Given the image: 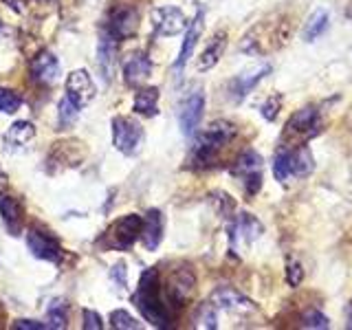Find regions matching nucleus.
Returning <instances> with one entry per match:
<instances>
[{
	"instance_id": "c9c22d12",
	"label": "nucleus",
	"mask_w": 352,
	"mask_h": 330,
	"mask_svg": "<svg viewBox=\"0 0 352 330\" xmlns=\"http://www.w3.org/2000/svg\"><path fill=\"white\" fill-rule=\"evenodd\" d=\"M110 275H113V282L119 286L121 291H124V289H126V264H124V262L115 264V267H113V273H110Z\"/></svg>"
},
{
	"instance_id": "c756f323",
	"label": "nucleus",
	"mask_w": 352,
	"mask_h": 330,
	"mask_svg": "<svg viewBox=\"0 0 352 330\" xmlns=\"http://www.w3.org/2000/svg\"><path fill=\"white\" fill-rule=\"evenodd\" d=\"M20 106H22V99L16 91H11V88H0V113H5V115L18 113Z\"/></svg>"
},
{
	"instance_id": "7c9ffc66",
	"label": "nucleus",
	"mask_w": 352,
	"mask_h": 330,
	"mask_svg": "<svg viewBox=\"0 0 352 330\" xmlns=\"http://www.w3.org/2000/svg\"><path fill=\"white\" fill-rule=\"evenodd\" d=\"M110 324H113V328H119V330H137L139 328L137 319L126 311H115L110 315Z\"/></svg>"
},
{
	"instance_id": "1a4fd4ad",
	"label": "nucleus",
	"mask_w": 352,
	"mask_h": 330,
	"mask_svg": "<svg viewBox=\"0 0 352 330\" xmlns=\"http://www.w3.org/2000/svg\"><path fill=\"white\" fill-rule=\"evenodd\" d=\"M29 69H31V80L42 86H51L58 82V77H60V62L55 60V55L49 51L38 53L36 58L31 60Z\"/></svg>"
},
{
	"instance_id": "e433bc0d",
	"label": "nucleus",
	"mask_w": 352,
	"mask_h": 330,
	"mask_svg": "<svg viewBox=\"0 0 352 330\" xmlns=\"http://www.w3.org/2000/svg\"><path fill=\"white\" fill-rule=\"evenodd\" d=\"M16 330H44L49 328L47 324H38V322H31V319H20V322L14 324Z\"/></svg>"
},
{
	"instance_id": "ddd939ff",
	"label": "nucleus",
	"mask_w": 352,
	"mask_h": 330,
	"mask_svg": "<svg viewBox=\"0 0 352 330\" xmlns=\"http://www.w3.org/2000/svg\"><path fill=\"white\" fill-rule=\"evenodd\" d=\"M139 27V16L132 7H119L113 18H110V36L115 40H128L137 33Z\"/></svg>"
},
{
	"instance_id": "5701e85b",
	"label": "nucleus",
	"mask_w": 352,
	"mask_h": 330,
	"mask_svg": "<svg viewBox=\"0 0 352 330\" xmlns=\"http://www.w3.org/2000/svg\"><path fill=\"white\" fill-rule=\"evenodd\" d=\"M33 137H36V128H33L31 121H16V124L9 126L5 141L14 148H25L29 141H33Z\"/></svg>"
},
{
	"instance_id": "6ab92c4d",
	"label": "nucleus",
	"mask_w": 352,
	"mask_h": 330,
	"mask_svg": "<svg viewBox=\"0 0 352 330\" xmlns=\"http://www.w3.org/2000/svg\"><path fill=\"white\" fill-rule=\"evenodd\" d=\"M227 47V33L225 31H218L216 36L212 38V42L207 44V49L203 51L201 60H198V71H209L220 62Z\"/></svg>"
},
{
	"instance_id": "f8f14e48",
	"label": "nucleus",
	"mask_w": 352,
	"mask_h": 330,
	"mask_svg": "<svg viewBox=\"0 0 352 330\" xmlns=\"http://www.w3.org/2000/svg\"><path fill=\"white\" fill-rule=\"evenodd\" d=\"M27 247L33 256L40 260L60 262L62 258V249L58 245V240H53L49 234H42V231H36V229H31L27 234Z\"/></svg>"
},
{
	"instance_id": "bb28decb",
	"label": "nucleus",
	"mask_w": 352,
	"mask_h": 330,
	"mask_svg": "<svg viewBox=\"0 0 352 330\" xmlns=\"http://www.w3.org/2000/svg\"><path fill=\"white\" fill-rule=\"evenodd\" d=\"M218 319H216V308L214 304H201L196 308V313H194V326L196 328H207V330H214L218 324Z\"/></svg>"
},
{
	"instance_id": "f03ea898",
	"label": "nucleus",
	"mask_w": 352,
	"mask_h": 330,
	"mask_svg": "<svg viewBox=\"0 0 352 330\" xmlns=\"http://www.w3.org/2000/svg\"><path fill=\"white\" fill-rule=\"evenodd\" d=\"M236 137V126L229 121H214L201 137H198L194 146V163L198 165H209L216 154L223 150L227 143Z\"/></svg>"
},
{
	"instance_id": "4be33fe9",
	"label": "nucleus",
	"mask_w": 352,
	"mask_h": 330,
	"mask_svg": "<svg viewBox=\"0 0 352 330\" xmlns=\"http://www.w3.org/2000/svg\"><path fill=\"white\" fill-rule=\"evenodd\" d=\"M135 113L154 117L159 113V88H141L135 95Z\"/></svg>"
},
{
	"instance_id": "0eeeda50",
	"label": "nucleus",
	"mask_w": 352,
	"mask_h": 330,
	"mask_svg": "<svg viewBox=\"0 0 352 330\" xmlns=\"http://www.w3.org/2000/svg\"><path fill=\"white\" fill-rule=\"evenodd\" d=\"M152 27L159 36H176L187 29V18L179 7H157L152 11Z\"/></svg>"
},
{
	"instance_id": "f257e3e1",
	"label": "nucleus",
	"mask_w": 352,
	"mask_h": 330,
	"mask_svg": "<svg viewBox=\"0 0 352 330\" xmlns=\"http://www.w3.org/2000/svg\"><path fill=\"white\" fill-rule=\"evenodd\" d=\"M135 304L141 311V315L148 319L152 326L165 328L170 324V313H168V304H165L161 289H159V271L157 269H148L141 275L137 293H135Z\"/></svg>"
},
{
	"instance_id": "2f4dec72",
	"label": "nucleus",
	"mask_w": 352,
	"mask_h": 330,
	"mask_svg": "<svg viewBox=\"0 0 352 330\" xmlns=\"http://www.w3.org/2000/svg\"><path fill=\"white\" fill-rule=\"evenodd\" d=\"M330 324H328V317L322 315L319 311H308L304 313L302 317V328H313V330H326Z\"/></svg>"
},
{
	"instance_id": "4468645a",
	"label": "nucleus",
	"mask_w": 352,
	"mask_h": 330,
	"mask_svg": "<svg viewBox=\"0 0 352 330\" xmlns=\"http://www.w3.org/2000/svg\"><path fill=\"white\" fill-rule=\"evenodd\" d=\"M194 275L190 269H181V271H176L170 282H168V291H165V300H170L174 302V306H181L187 297H190V293L194 291Z\"/></svg>"
},
{
	"instance_id": "72a5a7b5",
	"label": "nucleus",
	"mask_w": 352,
	"mask_h": 330,
	"mask_svg": "<svg viewBox=\"0 0 352 330\" xmlns=\"http://www.w3.org/2000/svg\"><path fill=\"white\" fill-rule=\"evenodd\" d=\"M280 108H282V97L280 95H271L267 102L262 104V117L267 121H273L275 117H278Z\"/></svg>"
},
{
	"instance_id": "dca6fc26",
	"label": "nucleus",
	"mask_w": 352,
	"mask_h": 330,
	"mask_svg": "<svg viewBox=\"0 0 352 330\" xmlns=\"http://www.w3.org/2000/svg\"><path fill=\"white\" fill-rule=\"evenodd\" d=\"M143 245H146L148 251H154L161 245V238H163V214L159 209H150L143 218V227H141V236Z\"/></svg>"
},
{
	"instance_id": "9d476101",
	"label": "nucleus",
	"mask_w": 352,
	"mask_h": 330,
	"mask_svg": "<svg viewBox=\"0 0 352 330\" xmlns=\"http://www.w3.org/2000/svg\"><path fill=\"white\" fill-rule=\"evenodd\" d=\"M262 223L258 218H253L251 214H240L234 225L229 229V238H231V245L238 247V245H251L253 240H258L262 236Z\"/></svg>"
},
{
	"instance_id": "39448f33",
	"label": "nucleus",
	"mask_w": 352,
	"mask_h": 330,
	"mask_svg": "<svg viewBox=\"0 0 352 330\" xmlns=\"http://www.w3.org/2000/svg\"><path fill=\"white\" fill-rule=\"evenodd\" d=\"M143 218L137 214H128L124 218H119L117 223L106 231V247L110 249H130L141 236Z\"/></svg>"
},
{
	"instance_id": "58836bf2",
	"label": "nucleus",
	"mask_w": 352,
	"mask_h": 330,
	"mask_svg": "<svg viewBox=\"0 0 352 330\" xmlns=\"http://www.w3.org/2000/svg\"><path fill=\"white\" fill-rule=\"evenodd\" d=\"M5 3H7L9 7H14V9L22 11V0H5Z\"/></svg>"
},
{
	"instance_id": "412c9836",
	"label": "nucleus",
	"mask_w": 352,
	"mask_h": 330,
	"mask_svg": "<svg viewBox=\"0 0 352 330\" xmlns=\"http://www.w3.org/2000/svg\"><path fill=\"white\" fill-rule=\"evenodd\" d=\"M269 71H271L269 66H262V69L253 71V73H249V75L245 73V75L236 77L234 84H231V93H234V97L238 99V102H240V99H245V97L253 91V88L258 86V82H260L262 77L267 75Z\"/></svg>"
},
{
	"instance_id": "aec40b11",
	"label": "nucleus",
	"mask_w": 352,
	"mask_h": 330,
	"mask_svg": "<svg viewBox=\"0 0 352 330\" xmlns=\"http://www.w3.org/2000/svg\"><path fill=\"white\" fill-rule=\"evenodd\" d=\"M115 53H117V47H115V38L113 36H104L102 40H99L97 66H99V71H102V75H104V82H110V77H113Z\"/></svg>"
},
{
	"instance_id": "9b49d317",
	"label": "nucleus",
	"mask_w": 352,
	"mask_h": 330,
	"mask_svg": "<svg viewBox=\"0 0 352 330\" xmlns=\"http://www.w3.org/2000/svg\"><path fill=\"white\" fill-rule=\"evenodd\" d=\"M212 304L223 308V311H231V313H249V311H256V306L245 297L240 291L231 289V286H220L212 293Z\"/></svg>"
},
{
	"instance_id": "20e7f679",
	"label": "nucleus",
	"mask_w": 352,
	"mask_h": 330,
	"mask_svg": "<svg viewBox=\"0 0 352 330\" xmlns=\"http://www.w3.org/2000/svg\"><path fill=\"white\" fill-rule=\"evenodd\" d=\"M113 143L121 154L132 157V154H137L141 150L143 128L130 117H115L113 119Z\"/></svg>"
},
{
	"instance_id": "6e6552de",
	"label": "nucleus",
	"mask_w": 352,
	"mask_h": 330,
	"mask_svg": "<svg viewBox=\"0 0 352 330\" xmlns=\"http://www.w3.org/2000/svg\"><path fill=\"white\" fill-rule=\"evenodd\" d=\"M203 110H205V95L203 91H194L192 95H187L181 104V110H179V124H181V130L183 135H194L198 124H201L203 119Z\"/></svg>"
},
{
	"instance_id": "393cba45",
	"label": "nucleus",
	"mask_w": 352,
	"mask_h": 330,
	"mask_svg": "<svg viewBox=\"0 0 352 330\" xmlns=\"http://www.w3.org/2000/svg\"><path fill=\"white\" fill-rule=\"evenodd\" d=\"M47 319H49V328L62 330L66 328V319H69V304L66 300H53L47 308Z\"/></svg>"
},
{
	"instance_id": "473e14b6",
	"label": "nucleus",
	"mask_w": 352,
	"mask_h": 330,
	"mask_svg": "<svg viewBox=\"0 0 352 330\" xmlns=\"http://www.w3.org/2000/svg\"><path fill=\"white\" fill-rule=\"evenodd\" d=\"M302 280H304V269H302L300 260L289 258V262H286V282L291 286H300Z\"/></svg>"
},
{
	"instance_id": "7ed1b4c3",
	"label": "nucleus",
	"mask_w": 352,
	"mask_h": 330,
	"mask_svg": "<svg viewBox=\"0 0 352 330\" xmlns=\"http://www.w3.org/2000/svg\"><path fill=\"white\" fill-rule=\"evenodd\" d=\"M322 130V119L315 106H306L300 113H295L284 130V143L286 146H302L308 139H313Z\"/></svg>"
},
{
	"instance_id": "4c0bfd02",
	"label": "nucleus",
	"mask_w": 352,
	"mask_h": 330,
	"mask_svg": "<svg viewBox=\"0 0 352 330\" xmlns=\"http://www.w3.org/2000/svg\"><path fill=\"white\" fill-rule=\"evenodd\" d=\"M7 183H9V179H7V174H5L3 170H0V192H3V190H5V187H7Z\"/></svg>"
},
{
	"instance_id": "2eb2a0df",
	"label": "nucleus",
	"mask_w": 352,
	"mask_h": 330,
	"mask_svg": "<svg viewBox=\"0 0 352 330\" xmlns=\"http://www.w3.org/2000/svg\"><path fill=\"white\" fill-rule=\"evenodd\" d=\"M152 73V62L146 53H135L130 55L124 64V77L128 86H141Z\"/></svg>"
},
{
	"instance_id": "cd10ccee",
	"label": "nucleus",
	"mask_w": 352,
	"mask_h": 330,
	"mask_svg": "<svg viewBox=\"0 0 352 330\" xmlns=\"http://www.w3.org/2000/svg\"><path fill=\"white\" fill-rule=\"evenodd\" d=\"M77 117H80V108H77L69 97L60 102V113H58V124L60 128H71Z\"/></svg>"
},
{
	"instance_id": "f704fd0d",
	"label": "nucleus",
	"mask_w": 352,
	"mask_h": 330,
	"mask_svg": "<svg viewBox=\"0 0 352 330\" xmlns=\"http://www.w3.org/2000/svg\"><path fill=\"white\" fill-rule=\"evenodd\" d=\"M84 328L86 330H102L104 324H102V317L95 311H84Z\"/></svg>"
},
{
	"instance_id": "a19ab883",
	"label": "nucleus",
	"mask_w": 352,
	"mask_h": 330,
	"mask_svg": "<svg viewBox=\"0 0 352 330\" xmlns=\"http://www.w3.org/2000/svg\"><path fill=\"white\" fill-rule=\"evenodd\" d=\"M42 3H49V0H42Z\"/></svg>"
},
{
	"instance_id": "c85d7f7f",
	"label": "nucleus",
	"mask_w": 352,
	"mask_h": 330,
	"mask_svg": "<svg viewBox=\"0 0 352 330\" xmlns=\"http://www.w3.org/2000/svg\"><path fill=\"white\" fill-rule=\"evenodd\" d=\"M273 174L275 179L280 183L289 181L291 179V163H289V148H282L278 154H275V161H273Z\"/></svg>"
},
{
	"instance_id": "b1692460",
	"label": "nucleus",
	"mask_w": 352,
	"mask_h": 330,
	"mask_svg": "<svg viewBox=\"0 0 352 330\" xmlns=\"http://www.w3.org/2000/svg\"><path fill=\"white\" fill-rule=\"evenodd\" d=\"M260 170H262V157H260L256 150L242 152L240 159L234 165V172L240 174L242 179H247V176H251V174H258Z\"/></svg>"
},
{
	"instance_id": "ea45409f",
	"label": "nucleus",
	"mask_w": 352,
	"mask_h": 330,
	"mask_svg": "<svg viewBox=\"0 0 352 330\" xmlns=\"http://www.w3.org/2000/svg\"><path fill=\"white\" fill-rule=\"evenodd\" d=\"M348 328H352V311H350V317H348Z\"/></svg>"
},
{
	"instance_id": "423d86ee",
	"label": "nucleus",
	"mask_w": 352,
	"mask_h": 330,
	"mask_svg": "<svg viewBox=\"0 0 352 330\" xmlns=\"http://www.w3.org/2000/svg\"><path fill=\"white\" fill-rule=\"evenodd\" d=\"M95 95H97L95 84L86 71H73L66 77V97H69L77 108L88 106L95 99Z\"/></svg>"
},
{
	"instance_id": "a878e982",
	"label": "nucleus",
	"mask_w": 352,
	"mask_h": 330,
	"mask_svg": "<svg viewBox=\"0 0 352 330\" xmlns=\"http://www.w3.org/2000/svg\"><path fill=\"white\" fill-rule=\"evenodd\" d=\"M326 27H328V11H324V9L315 11V14L308 18V22H306L304 40L306 42H313L315 38L322 36V33L326 31Z\"/></svg>"
},
{
	"instance_id": "f3484780",
	"label": "nucleus",
	"mask_w": 352,
	"mask_h": 330,
	"mask_svg": "<svg viewBox=\"0 0 352 330\" xmlns=\"http://www.w3.org/2000/svg\"><path fill=\"white\" fill-rule=\"evenodd\" d=\"M203 20H205V14H203V11H198V16L190 22V25H187V36H185V40H183V47H181V53H179V60H176V64H174L176 73H181V69L187 64V60L192 58L196 42H198V38H201V33H203Z\"/></svg>"
},
{
	"instance_id": "a211bd4d",
	"label": "nucleus",
	"mask_w": 352,
	"mask_h": 330,
	"mask_svg": "<svg viewBox=\"0 0 352 330\" xmlns=\"http://www.w3.org/2000/svg\"><path fill=\"white\" fill-rule=\"evenodd\" d=\"M0 216H3L7 229L11 231V236H20L22 231V203L16 196H3L0 198Z\"/></svg>"
}]
</instances>
